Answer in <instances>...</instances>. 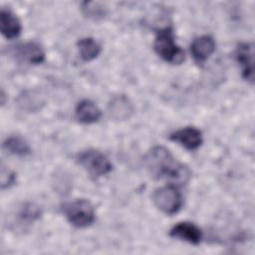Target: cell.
Segmentation results:
<instances>
[{"label": "cell", "instance_id": "obj_1", "mask_svg": "<svg viewBox=\"0 0 255 255\" xmlns=\"http://www.w3.org/2000/svg\"><path fill=\"white\" fill-rule=\"evenodd\" d=\"M144 165L154 179H168L174 185L186 184L191 176L190 169L174 158L164 146H153L144 156Z\"/></svg>", "mask_w": 255, "mask_h": 255}, {"label": "cell", "instance_id": "obj_2", "mask_svg": "<svg viewBox=\"0 0 255 255\" xmlns=\"http://www.w3.org/2000/svg\"><path fill=\"white\" fill-rule=\"evenodd\" d=\"M155 53L165 62L179 65L184 61V52L176 45L171 27H163L157 30L153 43Z\"/></svg>", "mask_w": 255, "mask_h": 255}, {"label": "cell", "instance_id": "obj_3", "mask_svg": "<svg viewBox=\"0 0 255 255\" xmlns=\"http://www.w3.org/2000/svg\"><path fill=\"white\" fill-rule=\"evenodd\" d=\"M62 211L67 220L77 228H86L96 220V212L93 204L87 199H75L66 202Z\"/></svg>", "mask_w": 255, "mask_h": 255}, {"label": "cell", "instance_id": "obj_4", "mask_svg": "<svg viewBox=\"0 0 255 255\" xmlns=\"http://www.w3.org/2000/svg\"><path fill=\"white\" fill-rule=\"evenodd\" d=\"M152 201L160 211L168 215L177 213L183 203L180 191L176 185L171 183L154 190Z\"/></svg>", "mask_w": 255, "mask_h": 255}, {"label": "cell", "instance_id": "obj_5", "mask_svg": "<svg viewBox=\"0 0 255 255\" xmlns=\"http://www.w3.org/2000/svg\"><path fill=\"white\" fill-rule=\"evenodd\" d=\"M78 163L92 176L100 177L110 173L113 164L110 159L100 150L87 149L77 155Z\"/></svg>", "mask_w": 255, "mask_h": 255}, {"label": "cell", "instance_id": "obj_6", "mask_svg": "<svg viewBox=\"0 0 255 255\" xmlns=\"http://www.w3.org/2000/svg\"><path fill=\"white\" fill-rule=\"evenodd\" d=\"M13 55L20 61L38 65L44 62L45 53L42 47L36 42H26L16 45L12 50Z\"/></svg>", "mask_w": 255, "mask_h": 255}, {"label": "cell", "instance_id": "obj_7", "mask_svg": "<svg viewBox=\"0 0 255 255\" xmlns=\"http://www.w3.org/2000/svg\"><path fill=\"white\" fill-rule=\"evenodd\" d=\"M168 138L174 142L179 143L188 150L198 148L202 143V133L194 127H186L177 129L169 134Z\"/></svg>", "mask_w": 255, "mask_h": 255}, {"label": "cell", "instance_id": "obj_8", "mask_svg": "<svg viewBox=\"0 0 255 255\" xmlns=\"http://www.w3.org/2000/svg\"><path fill=\"white\" fill-rule=\"evenodd\" d=\"M235 58L241 68L242 77L253 83L254 65H253V46L250 43H239L235 50Z\"/></svg>", "mask_w": 255, "mask_h": 255}, {"label": "cell", "instance_id": "obj_9", "mask_svg": "<svg viewBox=\"0 0 255 255\" xmlns=\"http://www.w3.org/2000/svg\"><path fill=\"white\" fill-rule=\"evenodd\" d=\"M169 236L178 240L198 245L202 240L201 229L192 222H179L169 230Z\"/></svg>", "mask_w": 255, "mask_h": 255}, {"label": "cell", "instance_id": "obj_10", "mask_svg": "<svg viewBox=\"0 0 255 255\" xmlns=\"http://www.w3.org/2000/svg\"><path fill=\"white\" fill-rule=\"evenodd\" d=\"M215 51V41L211 36L203 35L193 40L190 53L197 64H203Z\"/></svg>", "mask_w": 255, "mask_h": 255}, {"label": "cell", "instance_id": "obj_11", "mask_svg": "<svg viewBox=\"0 0 255 255\" xmlns=\"http://www.w3.org/2000/svg\"><path fill=\"white\" fill-rule=\"evenodd\" d=\"M0 27L2 35L7 39H14L21 33L22 26L19 19L8 9H1Z\"/></svg>", "mask_w": 255, "mask_h": 255}, {"label": "cell", "instance_id": "obj_12", "mask_svg": "<svg viewBox=\"0 0 255 255\" xmlns=\"http://www.w3.org/2000/svg\"><path fill=\"white\" fill-rule=\"evenodd\" d=\"M77 120L82 124H94L101 119L102 112L99 107L90 100L78 103L75 110Z\"/></svg>", "mask_w": 255, "mask_h": 255}, {"label": "cell", "instance_id": "obj_13", "mask_svg": "<svg viewBox=\"0 0 255 255\" xmlns=\"http://www.w3.org/2000/svg\"><path fill=\"white\" fill-rule=\"evenodd\" d=\"M109 112L113 119L118 121H124L128 119L132 112L133 107L129 99L125 95L117 96L109 104Z\"/></svg>", "mask_w": 255, "mask_h": 255}, {"label": "cell", "instance_id": "obj_14", "mask_svg": "<svg viewBox=\"0 0 255 255\" xmlns=\"http://www.w3.org/2000/svg\"><path fill=\"white\" fill-rule=\"evenodd\" d=\"M77 46H78L80 57L82 58V60L86 62H90L96 59L100 55L102 50L99 43L91 37H87L79 40L77 43Z\"/></svg>", "mask_w": 255, "mask_h": 255}, {"label": "cell", "instance_id": "obj_15", "mask_svg": "<svg viewBox=\"0 0 255 255\" xmlns=\"http://www.w3.org/2000/svg\"><path fill=\"white\" fill-rule=\"evenodd\" d=\"M3 148L11 154L26 156L31 152L28 142L19 135H11L3 141Z\"/></svg>", "mask_w": 255, "mask_h": 255}, {"label": "cell", "instance_id": "obj_16", "mask_svg": "<svg viewBox=\"0 0 255 255\" xmlns=\"http://www.w3.org/2000/svg\"><path fill=\"white\" fill-rule=\"evenodd\" d=\"M42 215V210L39 205L33 202L23 203L17 212V217L22 224H32Z\"/></svg>", "mask_w": 255, "mask_h": 255}, {"label": "cell", "instance_id": "obj_17", "mask_svg": "<svg viewBox=\"0 0 255 255\" xmlns=\"http://www.w3.org/2000/svg\"><path fill=\"white\" fill-rule=\"evenodd\" d=\"M82 11L84 15L88 18L99 20L105 17L107 10L106 8L99 2L95 1H86L82 4Z\"/></svg>", "mask_w": 255, "mask_h": 255}, {"label": "cell", "instance_id": "obj_18", "mask_svg": "<svg viewBox=\"0 0 255 255\" xmlns=\"http://www.w3.org/2000/svg\"><path fill=\"white\" fill-rule=\"evenodd\" d=\"M16 181V174L14 171L2 164L1 166V189H6L12 186Z\"/></svg>", "mask_w": 255, "mask_h": 255}]
</instances>
